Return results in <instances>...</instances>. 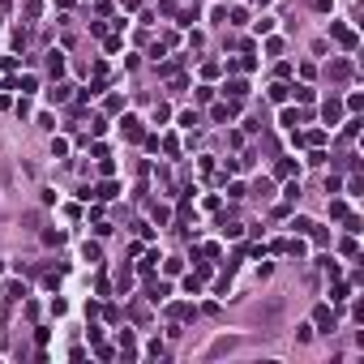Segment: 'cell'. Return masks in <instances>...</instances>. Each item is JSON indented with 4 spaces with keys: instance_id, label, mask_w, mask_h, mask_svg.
I'll list each match as a JSON object with an SVG mask.
<instances>
[{
    "instance_id": "5b68a950",
    "label": "cell",
    "mask_w": 364,
    "mask_h": 364,
    "mask_svg": "<svg viewBox=\"0 0 364 364\" xmlns=\"http://www.w3.org/2000/svg\"><path fill=\"white\" fill-rule=\"evenodd\" d=\"M125 137H141V120L137 116H125Z\"/></svg>"
},
{
    "instance_id": "9c48e42d",
    "label": "cell",
    "mask_w": 364,
    "mask_h": 364,
    "mask_svg": "<svg viewBox=\"0 0 364 364\" xmlns=\"http://www.w3.org/2000/svg\"><path fill=\"white\" fill-rule=\"evenodd\" d=\"M291 227H296L300 236H313V227H317V223H313V218H296V223H291Z\"/></svg>"
},
{
    "instance_id": "277c9868",
    "label": "cell",
    "mask_w": 364,
    "mask_h": 364,
    "mask_svg": "<svg viewBox=\"0 0 364 364\" xmlns=\"http://www.w3.org/2000/svg\"><path fill=\"white\" fill-rule=\"evenodd\" d=\"M330 77H334V82L351 77V65H347V60H334V65H330Z\"/></svg>"
},
{
    "instance_id": "3957f363",
    "label": "cell",
    "mask_w": 364,
    "mask_h": 364,
    "mask_svg": "<svg viewBox=\"0 0 364 364\" xmlns=\"http://www.w3.org/2000/svg\"><path fill=\"white\" fill-rule=\"evenodd\" d=\"M90 197H99V201H107V197H116V185L112 180H107V185H99V189H86Z\"/></svg>"
},
{
    "instance_id": "6da1fadb",
    "label": "cell",
    "mask_w": 364,
    "mask_h": 364,
    "mask_svg": "<svg viewBox=\"0 0 364 364\" xmlns=\"http://www.w3.org/2000/svg\"><path fill=\"white\" fill-rule=\"evenodd\" d=\"M330 30H334V39H338V43H343V47H347V52H356V34H351L347 26H338V22H334V26H330Z\"/></svg>"
},
{
    "instance_id": "8992f818",
    "label": "cell",
    "mask_w": 364,
    "mask_h": 364,
    "mask_svg": "<svg viewBox=\"0 0 364 364\" xmlns=\"http://www.w3.org/2000/svg\"><path fill=\"white\" fill-rule=\"evenodd\" d=\"M287 94H291V86H283V82H274V86H270V99L274 103H287Z\"/></svg>"
},
{
    "instance_id": "ba28073f",
    "label": "cell",
    "mask_w": 364,
    "mask_h": 364,
    "mask_svg": "<svg viewBox=\"0 0 364 364\" xmlns=\"http://www.w3.org/2000/svg\"><path fill=\"white\" fill-rule=\"evenodd\" d=\"M69 90H73V86H52V90H47V99H52V103H65Z\"/></svg>"
},
{
    "instance_id": "7c38bea8",
    "label": "cell",
    "mask_w": 364,
    "mask_h": 364,
    "mask_svg": "<svg viewBox=\"0 0 364 364\" xmlns=\"http://www.w3.org/2000/svg\"><path fill=\"white\" fill-rule=\"evenodd\" d=\"M47 69H52V73H60V69H65V56H60V52H52V56H47Z\"/></svg>"
},
{
    "instance_id": "8fae6325",
    "label": "cell",
    "mask_w": 364,
    "mask_h": 364,
    "mask_svg": "<svg viewBox=\"0 0 364 364\" xmlns=\"http://www.w3.org/2000/svg\"><path fill=\"white\" fill-rule=\"evenodd\" d=\"M5 296H9V300H22V296H26V287H22V283H9Z\"/></svg>"
},
{
    "instance_id": "7a4b0ae2",
    "label": "cell",
    "mask_w": 364,
    "mask_h": 364,
    "mask_svg": "<svg viewBox=\"0 0 364 364\" xmlns=\"http://www.w3.org/2000/svg\"><path fill=\"white\" fill-rule=\"evenodd\" d=\"M338 112H343V103H338V99H326V107H321L326 125H334V120H338Z\"/></svg>"
},
{
    "instance_id": "52a82bcc",
    "label": "cell",
    "mask_w": 364,
    "mask_h": 364,
    "mask_svg": "<svg viewBox=\"0 0 364 364\" xmlns=\"http://www.w3.org/2000/svg\"><path fill=\"white\" fill-rule=\"evenodd\" d=\"M245 94H249L245 82H227V99H245Z\"/></svg>"
},
{
    "instance_id": "4fadbf2b",
    "label": "cell",
    "mask_w": 364,
    "mask_h": 364,
    "mask_svg": "<svg viewBox=\"0 0 364 364\" xmlns=\"http://www.w3.org/2000/svg\"><path fill=\"white\" fill-rule=\"evenodd\" d=\"M296 141H309V146H321V141H326V133H321V129H313V133H309V137H296Z\"/></svg>"
},
{
    "instance_id": "5bb4252c",
    "label": "cell",
    "mask_w": 364,
    "mask_h": 364,
    "mask_svg": "<svg viewBox=\"0 0 364 364\" xmlns=\"http://www.w3.org/2000/svg\"><path fill=\"white\" fill-rule=\"evenodd\" d=\"M43 13V0H26V17H39Z\"/></svg>"
},
{
    "instance_id": "9a60e30c",
    "label": "cell",
    "mask_w": 364,
    "mask_h": 364,
    "mask_svg": "<svg viewBox=\"0 0 364 364\" xmlns=\"http://www.w3.org/2000/svg\"><path fill=\"white\" fill-rule=\"evenodd\" d=\"M52 154H56V159H65V154H69V141L56 137V141H52Z\"/></svg>"
},
{
    "instance_id": "30bf717a",
    "label": "cell",
    "mask_w": 364,
    "mask_h": 364,
    "mask_svg": "<svg viewBox=\"0 0 364 364\" xmlns=\"http://www.w3.org/2000/svg\"><path fill=\"white\" fill-rule=\"evenodd\" d=\"M167 291H172L167 283H150V300H167Z\"/></svg>"
},
{
    "instance_id": "ac0fdd59",
    "label": "cell",
    "mask_w": 364,
    "mask_h": 364,
    "mask_svg": "<svg viewBox=\"0 0 364 364\" xmlns=\"http://www.w3.org/2000/svg\"><path fill=\"white\" fill-rule=\"evenodd\" d=\"M0 270H5V261H0Z\"/></svg>"
},
{
    "instance_id": "2e32d148",
    "label": "cell",
    "mask_w": 364,
    "mask_h": 364,
    "mask_svg": "<svg viewBox=\"0 0 364 364\" xmlns=\"http://www.w3.org/2000/svg\"><path fill=\"white\" fill-rule=\"evenodd\" d=\"M317 326H326V330H330V326H334V317H330V309H317Z\"/></svg>"
},
{
    "instance_id": "e0dca14e",
    "label": "cell",
    "mask_w": 364,
    "mask_h": 364,
    "mask_svg": "<svg viewBox=\"0 0 364 364\" xmlns=\"http://www.w3.org/2000/svg\"><path fill=\"white\" fill-rule=\"evenodd\" d=\"M129 283H133V274H129V270H120V274H116V287H120V291H129Z\"/></svg>"
}]
</instances>
